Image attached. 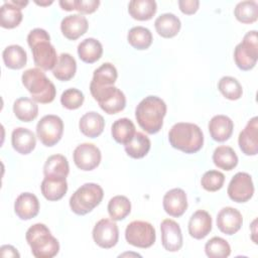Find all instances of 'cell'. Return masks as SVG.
<instances>
[{"label":"cell","mask_w":258,"mask_h":258,"mask_svg":"<svg viewBox=\"0 0 258 258\" xmlns=\"http://www.w3.org/2000/svg\"><path fill=\"white\" fill-rule=\"evenodd\" d=\"M165 114L166 104L156 96L145 97L135 109L139 126L148 134H155L161 129Z\"/></svg>","instance_id":"6da1fadb"},{"label":"cell","mask_w":258,"mask_h":258,"mask_svg":"<svg viewBox=\"0 0 258 258\" xmlns=\"http://www.w3.org/2000/svg\"><path fill=\"white\" fill-rule=\"evenodd\" d=\"M27 42L32 51L34 64L42 71L53 70L58 56L50 43L48 32L42 28H34L28 33Z\"/></svg>","instance_id":"7a4b0ae2"},{"label":"cell","mask_w":258,"mask_h":258,"mask_svg":"<svg viewBox=\"0 0 258 258\" xmlns=\"http://www.w3.org/2000/svg\"><path fill=\"white\" fill-rule=\"evenodd\" d=\"M170 145L184 153H196L204 144V134L201 128L188 122L175 123L168 132Z\"/></svg>","instance_id":"3957f363"},{"label":"cell","mask_w":258,"mask_h":258,"mask_svg":"<svg viewBox=\"0 0 258 258\" xmlns=\"http://www.w3.org/2000/svg\"><path fill=\"white\" fill-rule=\"evenodd\" d=\"M25 89L30 93L31 99L36 103H51L56 95V89L52 82L38 68L26 70L21 77Z\"/></svg>","instance_id":"277c9868"},{"label":"cell","mask_w":258,"mask_h":258,"mask_svg":"<svg viewBox=\"0 0 258 258\" xmlns=\"http://www.w3.org/2000/svg\"><path fill=\"white\" fill-rule=\"evenodd\" d=\"M25 239L36 258H52L59 251V243L49 229L41 223L32 225L25 234Z\"/></svg>","instance_id":"5b68a950"},{"label":"cell","mask_w":258,"mask_h":258,"mask_svg":"<svg viewBox=\"0 0 258 258\" xmlns=\"http://www.w3.org/2000/svg\"><path fill=\"white\" fill-rule=\"evenodd\" d=\"M103 188L94 182H87L81 185L71 197V210L80 216L93 211L103 200Z\"/></svg>","instance_id":"8992f818"},{"label":"cell","mask_w":258,"mask_h":258,"mask_svg":"<svg viewBox=\"0 0 258 258\" xmlns=\"http://www.w3.org/2000/svg\"><path fill=\"white\" fill-rule=\"evenodd\" d=\"M90 92L100 108L107 114H117L126 106L124 93L115 86L98 87L90 84Z\"/></svg>","instance_id":"52a82bcc"},{"label":"cell","mask_w":258,"mask_h":258,"mask_svg":"<svg viewBox=\"0 0 258 258\" xmlns=\"http://www.w3.org/2000/svg\"><path fill=\"white\" fill-rule=\"evenodd\" d=\"M258 59V38L257 31H248L243 40L236 45L234 50V60L242 71L252 70Z\"/></svg>","instance_id":"ba28073f"},{"label":"cell","mask_w":258,"mask_h":258,"mask_svg":"<svg viewBox=\"0 0 258 258\" xmlns=\"http://www.w3.org/2000/svg\"><path fill=\"white\" fill-rule=\"evenodd\" d=\"M126 241L138 248L151 247L156 239L154 227L145 221H133L127 225L125 230Z\"/></svg>","instance_id":"9c48e42d"},{"label":"cell","mask_w":258,"mask_h":258,"mask_svg":"<svg viewBox=\"0 0 258 258\" xmlns=\"http://www.w3.org/2000/svg\"><path fill=\"white\" fill-rule=\"evenodd\" d=\"M63 133V122L56 115L43 116L36 125V135L45 146L55 145Z\"/></svg>","instance_id":"30bf717a"},{"label":"cell","mask_w":258,"mask_h":258,"mask_svg":"<svg viewBox=\"0 0 258 258\" xmlns=\"http://www.w3.org/2000/svg\"><path fill=\"white\" fill-rule=\"evenodd\" d=\"M228 196L236 203H246L254 194L252 177L247 172H237L228 185Z\"/></svg>","instance_id":"8fae6325"},{"label":"cell","mask_w":258,"mask_h":258,"mask_svg":"<svg viewBox=\"0 0 258 258\" xmlns=\"http://www.w3.org/2000/svg\"><path fill=\"white\" fill-rule=\"evenodd\" d=\"M93 239L101 248L114 247L119 239V229L114 220L104 218L98 221L93 229Z\"/></svg>","instance_id":"7c38bea8"},{"label":"cell","mask_w":258,"mask_h":258,"mask_svg":"<svg viewBox=\"0 0 258 258\" xmlns=\"http://www.w3.org/2000/svg\"><path fill=\"white\" fill-rule=\"evenodd\" d=\"M74 162L78 168L84 171L95 169L101 162L100 149L93 143H82L74 150Z\"/></svg>","instance_id":"4fadbf2b"},{"label":"cell","mask_w":258,"mask_h":258,"mask_svg":"<svg viewBox=\"0 0 258 258\" xmlns=\"http://www.w3.org/2000/svg\"><path fill=\"white\" fill-rule=\"evenodd\" d=\"M161 243L168 252H176L182 247V234L179 225L171 220L165 219L160 224Z\"/></svg>","instance_id":"5bb4252c"},{"label":"cell","mask_w":258,"mask_h":258,"mask_svg":"<svg viewBox=\"0 0 258 258\" xmlns=\"http://www.w3.org/2000/svg\"><path fill=\"white\" fill-rule=\"evenodd\" d=\"M238 143L245 155H256L258 153V118L250 119L245 128L240 132Z\"/></svg>","instance_id":"9a60e30c"},{"label":"cell","mask_w":258,"mask_h":258,"mask_svg":"<svg viewBox=\"0 0 258 258\" xmlns=\"http://www.w3.org/2000/svg\"><path fill=\"white\" fill-rule=\"evenodd\" d=\"M243 224L242 214L235 208L225 207L217 215V227L226 235H234Z\"/></svg>","instance_id":"2e32d148"},{"label":"cell","mask_w":258,"mask_h":258,"mask_svg":"<svg viewBox=\"0 0 258 258\" xmlns=\"http://www.w3.org/2000/svg\"><path fill=\"white\" fill-rule=\"evenodd\" d=\"M162 204L166 214L178 218L182 216L187 209L186 194L181 188H172L164 195Z\"/></svg>","instance_id":"e0dca14e"},{"label":"cell","mask_w":258,"mask_h":258,"mask_svg":"<svg viewBox=\"0 0 258 258\" xmlns=\"http://www.w3.org/2000/svg\"><path fill=\"white\" fill-rule=\"evenodd\" d=\"M89 23L82 14H71L66 16L60 22V30L64 37L70 40H76L88 30Z\"/></svg>","instance_id":"ac0fdd59"},{"label":"cell","mask_w":258,"mask_h":258,"mask_svg":"<svg viewBox=\"0 0 258 258\" xmlns=\"http://www.w3.org/2000/svg\"><path fill=\"white\" fill-rule=\"evenodd\" d=\"M14 212L21 220H30L36 217L39 212L38 199L31 192L20 194L15 200Z\"/></svg>","instance_id":"d6986e66"},{"label":"cell","mask_w":258,"mask_h":258,"mask_svg":"<svg viewBox=\"0 0 258 258\" xmlns=\"http://www.w3.org/2000/svg\"><path fill=\"white\" fill-rule=\"evenodd\" d=\"M188 234L197 239H204L212 230V217L204 210L196 211L188 221Z\"/></svg>","instance_id":"ffe728a7"},{"label":"cell","mask_w":258,"mask_h":258,"mask_svg":"<svg viewBox=\"0 0 258 258\" xmlns=\"http://www.w3.org/2000/svg\"><path fill=\"white\" fill-rule=\"evenodd\" d=\"M208 127L210 135L215 141L224 142L231 137L234 123L226 115H216L210 120Z\"/></svg>","instance_id":"44dd1931"},{"label":"cell","mask_w":258,"mask_h":258,"mask_svg":"<svg viewBox=\"0 0 258 258\" xmlns=\"http://www.w3.org/2000/svg\"><path fill=\"white\" fill-rule=\"evenodd\" d=\"M11 143L13 148L20 154L30 153L36 145L34 133L23 127L15 128L11 134Z\"/></svg>","instance_id":"7402d4cb"},{"label":"cell","mask_w":258,"mask_h":258,"mask_svg":"<svg viewBox=\"0 0 258 258\" xmlns=\"http://www.w3.org/2000/svg\"><path fill=\"white\" fill-rule=\"evenodd\" d=\"M105 120L102 115L97 112L91 111L83 115L79 122L81 132L90 138L98 137L104 130Z\"/></svg>","instance_id":"603a6c76"},{"label":"cell","mask_w":258,"mask_h":258,"mask_svg":"<svg viewBox=\"0 0 258 258\" xmlns=\"http://www.w3.org/2000/svg\"><path fill=\"white\" fill-rule=\"evenodd\" d=\"M40 189L42 196L46 200L50 202L58 201L66 195L68 190V182L66 178L44 176L40 184Z\"/></svg>","instance_id":"cb8c5ba5"},{"label":"cell","mask_w":258,"mask_h":258,"mask_svg":"<svg viewBox=\"0 0 258 258\" xmlns=\"http://www.w3.org/2000/svg\"><path fill=\"white\" fill-rule=\"evenodd\" d=\"M154 26L160 36L171 38L179 32L181 23L179 18L173 13H163L155 19Z\"/></svg>","instance_id":"d4e9b609"},{"label":"cell","mask_w":258,"mask_h":258,"mask_svg":"<svg viewBox=\"0 0 258 258\" xmlns=\"http://www.w3.org/2000/svg\"><path fill=\"white\" fill-rule=\"evenodd\" d=\"M70 172V166L67 157L61 154L50 155L43 166V174L47 177L67 178Z\"/></svg>","instance_id":"484cf974"},{"label":"cell","mask_w":258,"mask_h":258,"mask_svg":"<svg viewBox=\"0 0 258 258\" xmlns=\"http://www.w3.org/2000/svg\"><path fill=\"white\" fill-rule=\"evenodd\" d=\"M78 54L84 62L93 63L101 58L103 54V46L96 38L89 37L79 43Z\"/></svg>","instance_id":"4316f807"},{"label":"cell","mask_w":258,"mask_h":258,"mask_svg":"<svg viewBox=\"0 0 258 258\" xmlns=\"http://www.w3.org/2000/svg\"><path fill=\"white\" fill-rule=\"evenodd\" d=\"M157 10L154 0H131L128 4V12L132 18L140 21L149 20Z\"/></svg>","instance_id":"83f0119b"},{"label":"cell","mask_w":258,"mask_h":258,"mask_svg":"<svg viewBox=\"0 0 258 258\" xmlns=\"http://www.w3.org/2000/svg\"><path fill=\"white\" fill-rule=\"evenodd\" d=\"M150 139L142 132H136L133 138L124 145L126 153L135 159H139L147 155L150 150Z\"/></svg>","instance_id":"f1b7e54d"},{"label":"cell","mask_w":258,"mask_h":258,"mask_svg":"<svg viewBox=\"0 0 258 258\" xmlns=\"http://www.w3.org/2000/svg\"><path fill=\"white\" fill-rule=\"evenodd\" d=\"M13 112L16 118L22 122H30L38 115V106L30 98H18L13 104Z\"/></svg>","instance_id":"f546056e"},{"label":"cell","mask_w":258,"mask_h":258,"mask_svg":"<svg viewBox=\"0 0 258 258\" xmlns=\"http://www.w3.org/2000/svg\"><path fill=\"white\" fill-rule=\"evenodd\" d=\"M77 71V62L70 53H61L52 70V75L59 81L66 82L73 79Z\"/></svg>","instance_id":"4dcf8cb0"},{"label":"cell","mask_w":258,"mask_h":258,"mask_svg":"<svg viewBox=\"0 0 258 258\" xmlns=\"http://www.w3.org/2000/svg\"><path fill=\"white\" fill-rule=\"evenodd\" d=\"M213 161L221 169L232 170L238 164V156L232 147L221 145L214 150Z\"/></svg>","instance_id":"1f68e13d"},{"label":"cell","mask_w":258,"mask_h":258,"mask_svg":"<svg viewBox=\"0 0 258 258\" xmlns=\"http://www.w3.org/2000/svg\"><path fill=\"white\" fill-rule=\"evenodd\" d=\"M136 133L134 123L128 118L116 120L111 127V134L114 140L120 144L128 143Z\"/></svg>","instance_id":"d6a6232c"},{"label":"cell","mask_w":258,"mask_h":258,"mask_svg":"<svg viewBox=\"0 0 258 258\" xmlns=\"http://www.w3.org/2000/svg\"><path fill=\"white\" fill-rule=\"evenodd\" d=\"M2 57L5 66L12 70L22 69L27 61V54L23 47L17 44H12L4 48Z\"/></svg>","instance_id":"836d02e7"},{"label":"cell","mask_w":258,"mask_h":258,"mask_svg":"<svg viewBox=\"0 0 258 258\" xmlns=\"http://www.w3.org/2000/svg\"><path fill=\"white\" fill-rule=\"evenodd\" d=\"M118 77L117 70L111 62H104L94 71L91 85L104 87L113 86Z\"/></svg>","instance_id":"e575fe53"},{"label":"cell","mask_w":258,"mask_h":258,"mask_svg":"<svg viewBox=\"0 0 258 258\" xmlns=\"http://www.w3.org/2000/svg\"><path fill=\"white\" fill-rule=\"evenodd\" d=\"M21 8L15 6L10 1H5L0 9V24L4 28H14L22 20Z\"/></svg>","instance_id":"d590c367"},{"label":"cell","mask_w":258,"mask_h":258,"mask_svg":"<svg viewBox=\"0 0 258 258\" xmlns=\"http://www.w3.org/2000/svg\"><path fill=\"white\" fill-rule=\"evenodd\" d=\"M152 39L153 37L151 31L143 26H134L127 34L129 44L139 50L148 48L152 43Z\"/></svg>","instance_id":"8d00e7d4"},{"label":"cell","mask_w":258,"mask_h":258,"mask_svg":"<svg viewBox=\"0 0 258 258\" xmlns=\"http://www.w3.org/2000/svg\"><path fill=\"white\" fill-rule=\"evenodd\" d=\"M131 212V203L125 196H115L108 203V213L112 220L121 221Z\"/></svg>","instance_id":"74e56055"},{"label":"cell","mask_w":258,"mask_h":258,"mask_svg":"<svg viewBox=\"0 0 258 258\" xmlns=\"http://www.w3.org/2000/svg\"><path fill=\"white\" fill-rule=\"evenodd\" d=\"M235 17L242 23H253L258 18V4L253 0L239 2L234 9Z\"/></svg>","instance_id":"f35d334b"},{"label":"cell","mask_w":258,"mask_h":258,"mask_svg":"<svg viewBox=\"0 0 258 258\" xmlns=\"http://www.w3.org/2000/svg\"><path fill=\"white\" fill-rule=\"evenodd\" d=\"M218 89L228 100H238L242 97L243 89L239 81L233 77H223L218 83Z\"/></svg>","instance_id":"ab89813d"},{"label":"cell","mask_w":258,"mask_h":258,"mask_svg":"<svg viewBox=\"0 0 258 258\" xmlns=\"http://www.w3.org/2000/svg\"><path fill=\"white\" fill-rule=\"evenodd\" d=\"M205 252L210 258H226L231 254V247L225 239L213 237L206 243Z\"/></svg>","instance_id":"60d3db41"},{"label":"cell","mask_w":258,"mask_h":258,"mask_svg":"<svg viewBox=\"0 0 258 258\" xmlns=\"http://www.w3.org/2000/svg\"><path fill=\"white\" fill-rule=\"evenodd\" d=\"M225 181V175L219 170H208L206 171L202 178L201 184L204 189L208 191H217L222 188Z\"/></svg>","instance_id":"b9f144b4"},{"label":"cell","mask_w":258,"mask_h":258,"mask_svg":"<svg viewBox=\"0 0 258 258\" xmlns=\"http://www.w3.org/2000/svg\"><path fill=\"white\" fill-rule=\"evenodd\" d=\"M84 100V94L76 88L66 90L60 96L61 105L69 110H76L80 108L83 105Z\"/></svg>","instance_id":"7bdbcfd3"},{"label":"cell","mask_w":258,"mask_h":258,"mask_svg":"<svg viewBox=\"0 0 258 258\" xmlns=\"http://www.w3.org/2000/svg\"><path fill=\"white\" fill-rule=\"evenodd\" d=\"M99 5V0H75V10L83 14H90L95 12Z\"/></svg>","instance_id":"ee69618b"},{"label":"cell","mask_w":258,"mask_h":258,"mask_svg":"<svg viewBox=\"0 0 258 258\" xmlns=\"http://www.w3.org/2000/svg\"><path fill=\"white\" fill-rule=\"evenodd\" d=\"M178 6L182 13L190 15L197 12L200 6V2L199 0H179Z\"/></svg>","instance_id":"f6af8a7d"},{"label":"cell","mask_w":258,"mask_h":258,"mask_svg":"<svg viewBox=\"0 0 258 258\" xmlns=\"http://www.w3.org/2000/svg\"><path fill=\"white\" fill-rule=\"evenodd\" d=\"M0 254L2 257H20L17 249L11 245H3L0 248Z\"/></svg>","instance_id":"bcb514c9"},{"label":"cell","mask_w":258,"mask_h":258,"mask_svg":"<svg viewBox=\"0 0 258 258\" xmlns=\"http://www.w3.org/2000/svg\"><path fill=\"white\" fill-rule=\"evenodd\" d=\"M59 5L66 11L75 10V0H60Z\"/></svg>","instance_id":"7dc6e473"},{"label":"cell","mask_w":258,"mask_h":258,"mask_svg":"<svg viewBox=\"0 0 258 258\" xmlns=\"http://www.w3.org/2000/svg\"><path fill=\"white\" fill-rule=\"evenodd\" d=\"M12 4H14L15 6H17V7H19V8H23V7H25L27 4H28V1L27 0H11L10 1Z\"/></svg>","instance_id":"c3c4849f"},{"label":"cell","mask_w":258,"mask_h":258,"mask_svg":"<svg viewBox=\"0 0 258 258\" xmlns=\"http://www.w3.org/2000/svg\"><path fill=\"white\" fill-rule=\"evenodd\" d=\"M34 2H35L37 5H40V6H46V5L51 4L53 1H52V0H50V1H37V0H35Z\"/></svg>","instance_id":"681fc988"}]
</instances>
